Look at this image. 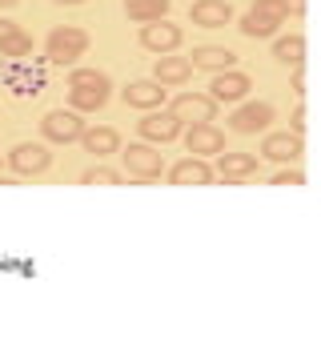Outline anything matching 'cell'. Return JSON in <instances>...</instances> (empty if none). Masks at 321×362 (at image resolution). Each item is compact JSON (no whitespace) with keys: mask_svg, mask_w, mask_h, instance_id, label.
Here are the masks:
<instances>
[{"mask_svg":"<svg viewBox=\"0 0 321 362\" xmlns=\"http://www.w3.org/2000/svg\"><path fill=\"white\" fill-rule=\"evenodd\" d=\"M141 45L149 52H173L181 45V28L169 25V21H149L141 28Z\"/></svg>","mask_w":321,"mask_h":362,"instance_id":"9","label":"cell"},{"mask_svg":"<svg viewBox=\"0 0 321 362\" xmlns=\"http://www.w3.org/2000/svg\"><path fill=\"white\" fill-rule=\"evenodd\" d=\"M301 181H305V173H301V169H281V173L273 177V185H301Z\"/></svg>","mask_w":321,"mask_h":362,"instance_id":"27","label":"cell"},{"mask_svg":"<svg viewBox=\"0 0 321 362\" xmlns=\"http://www.w3.org/2000/svg\"><path fill=\"white\" fill-rule=\"evenodd\" d=\"M104 101H109V89H89V85H80V89L68 93L73 113H97V109H104Z\"/></svg>","mask_w":321,"mask_h":362,"instance_id":"20","label":"cell"},{"mask_svg":"<svg viewBox=\"0 0 321 362\" xmlns=\"http://www.w3.org/2000/svg\"><path fill=\"white\" fill-rule=\"evenodd\" d=\"M80 145H85L92 157H109V153H116V149H121V133L109 129V125H97V129L80 133Z\"/></svg>","mask_w":321,"mask_h":362,"instance_id":"14","label":"cell"},{"mask_svg":"<svg viewBox=\"0 0 321 362\" xmlns=\"http://www.w3.org/2000/svg\"><path fill=\"white\" fill-rule=\"evenodd\" d=\"M209 97H213V101H241V97H249V77H245V73L225 69V73H217V77H213Z\"/></svg>","mask_w":321,"mask_h":362,"instance_id":"13","label":"cell"},{"mask_svg":"<svg viewBox=\"0 0 321 362\" xmlns=\"http://www.w3.org/2000/svg\"><path fill=\"white\" fill-rule=\"evenodd\" d=\"M0 165H4V161H0Z\"/></svg>","mask_w":321,"mask_h":362,"instance_id":"33","label":"cell"},{"mask_svg":"<svg viewBox=\"0 0 321 362\" xmlns=\"http://www.w3.org/2000/svg\"><path fill=\"white\" fill-rule=\"evenodd\" d=\"M52 4H85V0H52Z\"/></svg>","mask_w":321,"mask_h":362,"instance_id":"31","label":"cell"},{"mask_svg":"<svg viewBox=\"0 0 321 362\" xmlns=\"http://www.w3.org/2000/svg\"><path fill=\"white\" fill-rule=\"evenodd\" d=\"M13 4H16V0H0V8H13Z\"/></svg>","mask_w":321,"mask_h":362,"instance_id":"32","label":"cell"},{"mask_svg":"<svg viewBox=\"0 0 321 362\" xmlns=\"http://www.w3.org/2000/svg\"><path fill=\"white\" fill-rule=\"evenodd\" d=\"M80 85H89V89H109V77L97 73V69H73V73H68V89H80Z\"/></svg>","mask_w":321,"mask_h":362,"instance_id":"24","label":"cell"},{"mask_svg":"<svg viewBox=\"0 0 321 362\" xmlns=\"http://www.w3.org/2000/svg\"><path fill=\"white\" fill-rule=\"evenodd\" d=\"M253 13H261V16H273V21H285V8H281V0H253Z\"/></svg>","mask_w":321,"mask_h":362,"instance_id":"26","label":"cell"},{"mask_svg":"<svg viewBox=\"0 0 321 362\" xmlns=\"http://www.w3.org/2000/svg\"><path fill=\"white\" fill-rule=\"evenodd\" d=\"M8 165L20 173V177H40L44 169L52 165V153L44 149V145H16L13 153H8Z\"/></svg>","mask_w":321,"mask_h":362,"instance_id":"4","label":"cell"},{"mask_svg":"<svg viewBox=\"0 0 321 362\" xmlns=\"http://www.w3.org/2000/svg\"><path fill=\"white\" fill-rule=\"evenodd\" d=\"M173 181H177V185H209V181H213V169L189 153V161H177V165H173Z\"/></svg>","mask_w":321,"mask_h":362,"instance_id":"18","label":"cell"},{"mask_svg":"<svg viewBox=\"0 0 321 362\" xmlns=\"http://www.w3.org/2000/svg\"><path fill=\"white\" fill-rule=\"evenodd\" d=\"M273 57L281 61V65H301L305 61V40L297 37V33H289V37H281V40H273Z\"/></svg>","mask_w":321,"mask_h":362,"instance_id":"21","label":"cell"},{"mask_svg":"<svg viewBox=\"0 0 321 362\" xmlns=\"http://www.w3.org/2000/svg\"><path fill=\"white\" fill-rule=\"evenodd\" d=\"M169 113L177 117L181 125H205V121L217 117V101L213 97H201V93H181Z\"/></svg>","mask_w":321,"mask_h":362,"instance_id":"2","label":"cell"},{"mask_svg":"<svg viewBox=\"0 0 321 362\" xmlns=\"http://www.w3.org/2000/svg\"><path fill=\"white\" fill-rule=\"evenodd\" d=\"M189 65L193 69H209V73H225V69L233 65V52L229 49H193V57H189Z\"/></svg>","mask_w":321,"mask_h":362,"instance_id":"19","label":"cell"},{"mask_svg":"<svg viewBox=\"0 0 321 362\" xmlns=\"http://www.w3.org/2000/svg\"><path fill=\"white\" fill-rule=\"evenodd\" d=\"M89 49V33L85 28H52L49 33V61L52 65H77V57Z\"/></svg>","mask_w":321,"mask_h":362,"instance_id":"1","label":"cell"},{"mask_svg":"<svg viewBox=\"0 0 321 362\" xmlns=\"http://www.w3.org/2000/svg\"><path fill=\"white\" fill-rule=\"evenodd\" d=\"M261 157L265 161H297L301 157V133H265Z\"/></svg>","mask_w":321,"mask_h":362,"instance_id":"8","label":"cell"},{"mask_svg":"<svg viewBox=\"0 0 321 362\" xmlns=\"http://www.w3.org/2000/svg\"><path fill=\"white\" fill-rule=\"evenodd\" d=\"M0 52L4 57H28L32 52V37L13 21H0Z\"/></svg>","mask_w":321,"mask_h":362,"instance_id":"15","label":"cell"},{"mask_svg":"<svg viewBox=\"0 0 321 362\" xmlns=\"http://www.w3.org/2000/svg\"><path fill=\"white\" fill-rule=\"evenodd\" d=\"M85 129H89V125H85L77 113H64V109H56V113H44V121H40V133H44L49 141H56V145L80 141V133H85Z\"/></svg>","mask_w":321,"mask_h":362,"instance_id":"3","label":"cell"},{"mask_svg":"<svg viewBox=\"0 0 321 362\" xmlns=\"http://www.w3.org/2000/svg\"><path fill=\"white\" fill-rule=\"evenodd\" d=\"M189 77H193V65L185 57H161L153 65V81H161V85H185Z\"/></svg>","mask_w":321,"mask_h":362,"instance_id":"16","label":"cell"},{"mask_svg":"<svg viewBox=\"0 0 321 362\" xmlns=\"http://www.w3.org/2000/svg\"><path fill=\"white\" fill-rule=\"evenodd\" d=\"M293 89H297V93H305V69H301V65L293 69Z\"/></svg>","mask_w":321,"mask_h":362,"instance_id":"29","label":"cell"},{"mask_svg":"<svg viewBox=\"0 0 321 362\" xmlns=\"http://www.w3.org/2000/svg\"><path fill=\"white\" fill-rule=\"evenodd\" d=\"M257 169H261V161L253 153H225L221 157V177L225 181H245V177H253Z\"/></svg>","mask_w":321,"mask_h":362,"instance_id":"17","label":"cell"},{"mask_svg":"<svg viewBox=\"0 0 321 362\" xmlns=\"http://www.w3.org/2000/svg\"><path fill=\"white\" fill-rule=\"evenodd\" d=\"M141 137L145 141H161V145H169V141H177L181 137V121L173 113H149V117H141Z\"/></svg>","mask_w":321,"mask_h":362,"instance_id":"10","label":"cell"},{"mask_svg":"<svg viewBox=\"0 0 321 362\" xmlns=\"http://www.w3.org/2000/svg\"><path fill=\"white\" fill-rule=\"evenodd\" d=\"M161 101H165L161 81H128L125 85V105H133V109H161Z\"/></svg>","mask_w":321,"mask_h":362,"instance_id":"12","label":"cell"},{"mask_svg":"<svg viewBox=\"0 0 321 362\" xmlns=\"http://www.w3.org/2000/svg\"><path fill=\"white\" fill-rule=\"evenodd\" d=\"M125 13L128 21H161V16L169 13V0H125Z\"/></svg>","mask_w":321,"mask_h":362,"instance_id":"22","label":"cell"},{"mask_svg":"<svg viewBox=\"0 0 321 362\" xmlns=\"http://www.w3.org/2000/svg\"><path fill=\"white\" fill-rule=\"evenodd\" d=\"M125 165H128V173L133 177H141V181H153V177H161V153H157L153 145H128L125 149Z\"/></svg>","mask_w":321,"mask_h":362,"instance_id":"6","label":"cell"},{"mask_svg":"<svg viewBox=\"0 0 321 362\" xmlns=\"http://www.w3.org/2000/svg\"><path fill=\"white\" fill-rule=\"evenodd\" d=\"M301 129H305V109H297L293 113V133H301Z\"/></svg>","mask_w":321,"mask_h":362,"instance_id":"30","label":"cell"},{"mask_svg":"<svg viewBox=\"0 0 321 362\" xmlns=\"http://www.w3.org/2000/svg\"><path fill=\"white\" fill-rule=\"evenodd\" d=\"M185 145H189L193 157L221 153V149H225V129H217L213 121H205V125H189V133H185Z\"/></svg>","mask_w":321,"mask_h":362,"instance_id":"5","label":"cell"},{"mask_svg":"<svg viewBox=\"0 0 321 362\" xmlns=\"http://www.w3.org/2000/svg\"><path fill=\"white\" fill-rule=\"evenodd\" d=\"M269 121H273V105L249 101L229 117V129L233 133H257V129H269Z\"/></svg>","mask_w":321,"mask_h":362,"instance_id":"7","label":"cell"},{"mask_svg":"<svg viewBox=\"0 0 321 362\" xmlns=\"http://www.w3.org/2000/svg\"><path fill=\"white\" fill-rule=\"evenodd\" d=\"M281 28V21H273V16H261V13H249V16H241V33L245 37H253V40H261V37H273Z\"/></svg>","mask_w":321,"mask_h":362,"instance_id":"23","label":"cell"},{"mask_svg":"<svg viewBox=\"0 0 321 362\" xmlns=\"http://www.w3.org/2000/svg\"><path fill=\"white\" fill-rule=\"evenodd\" d=\"M189 16H193V25H201V28H221L233 21V4L229 0H197L189 8Z\"/></svg>","mask_w":321,"mask_h":362,"instance_id":"11","label":"cell"},{"mask_svg":"<svg viewBox=\"0 0 321 362\" xmlns=\"http://www.w3.org/2000/svg\"><path fill=\"white\" fill-rule=\"evenodd\" d=\"M121 173L116 169H109V165H92L89 173H85V185H121Z\"/></svg>","mask_w":321,"mask_h":362,"instance_id":"25","label":"cell"},{"mask_svg":"<svg viewBox=\"0 0 321 362\" xmlns=\"http://www.w3.org/2000/svg\"><path fill=\"white\" fill-rule=\"evenodd\" d=\"M281 8H285V16H289V13H305V0H281Z\"/></svg>","mask_w":321,"mask_h":362,"instance_id":"28","label":"cell"}]
</instances>
